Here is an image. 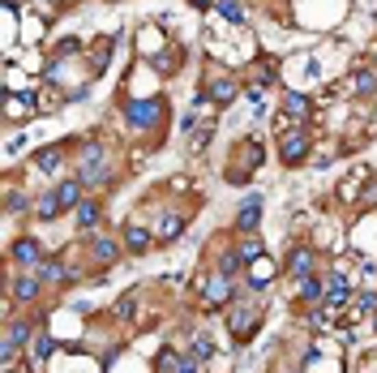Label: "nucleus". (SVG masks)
<instances>
[{"instance_id": "13", "label": "nucleus", "mask_w": 377, "mask_h": 373, "mask_svg": "<svg viewBox=\"0 0 377 373\" xmlns=\"http://www.w3.org/2000/svg\"><path fill=\"white\" fill-rule=\"evenodd\" d=\"M125 249L129 253H146V249H151V232L138 228V223H129V228H125Z\"/></svg>"}, {"instance_id": "4", "label": "nucleus", "mask_w": 377, "mask_h": 373, "mask_svg": "<svg viewBox=\"0 0 377 373\" xmlns=\"http://www.w3.org/2000/svg\"><path fill=\"white\" fill-rule=\"evenodd\" d=\"M278 155H283V164L296 168L300 159L309 155V138H304V129H291V133H283V146H278Z\"/></svg>"}, {"instance_id": "20", "label": "nucleus", "mask_w": 377, "mask_h": 373, "mask_svg": "<svg viewBox=\"0 0 377 373\" xmlns=\"http://www.w3.org/2000/svg\"><path fill=\"white\" fill-rule=\"evenodd\" d=\"M39 279H43V283H60V279H69V274H64V262H56V257H52V262H43V266H39Z\"/></svg>"}, {"instance_id": "5", "label": "nucleus", "mask_w": 377, "mask_h": 373, "mask_svg": "<svg viewBox=\"0 0 377 373\" xmlns=\"http://www.w3.org/2000/svg\"><path fill=\"white\" fill-rule=\"evenodd\" d=\"M30 344V322H13L9 326V339H5V352H0V361H5V369L13 365V356H18V348Z\"/></svg>"}, {"instance_id": "6", "label": "nucleus", "mask_w": 377, "mask_h": 373, "mask_svg": "<svg viewBox=\"0 0 377 373\" xmlns=\"http://www.w3.org/2000/svg\"><path fill=\"white\" fill-rule=\"evenodd\" d=\"M107 181V168H103V151H86V164H81V185H99Z\"/></svg>"}, {"instance_id": "2", "label": "nucleus", "mask_w": 377, "mask_h": 373, "mask_svg": "<svg viewBox=\"0 0 377 373\" xmlns=\"http://www.w3.org/2000/svg\"><path fill=\"white\" fill-rule=\"evenodd\" d=\"M125 120L133 125V129H155L159 120H163V99H129L125 103Z\"/></svg>"}, {"instance_id": "25", "label": "nucleus", "mask_w": 377, "mask_h": 373, "mask_svg": "<svg viewBox=\"0 0 377 373\" xmlns=\"http://www.w3.org/2000/svg\"><path fill=\"white\" fill-rule=\"evenodd\" d=\"M210 352H215L210 335H198V339H193V361H210Z\"/></svg>"}, {"instance_id": "18", "label": "nucleus", "mask_w": 377, "mask_h": 373, "mask_svg": "<svg viewBox=\"0 0 377 373\" xmlns=\"http://www.w3.org/2000/svg\"><path fill=\"white\" fill-rule=\"evenodd\" d=\"M99 219H103L99 202H81V206H77V228H94Z\"/></svg>"}, {"instance_id": "8", "label": "nucleus", "mask_w": 377, "mask_h": 373, "mask_svg": "<svg viewBox=\"0 0 377 373\" xmlns=\"http://www.w3.org/2000/svg\"><path fill=\"white\" fill-rule=\"evenodd\" d=\"M348 300H352V287H348V279H343V274H335L330 287H326V309H335V313H339Z\"/></svg>"}, {"instance_id": "21", "label": "nucleus", "mask_w": 377, "mask_h": 373, "mask_svg": "<svg viewBox=\"0 0 377 373\" xmlns=\"http://www.w3.org/2000/svg\"><path fill=\"white\" fill-rule=\"evenodd\" d=\"M116 253H120V249H116V245H112V240H107V236H99V240H94V257H99V262H103V266H112V262H116Z\"/></svg>"}, {"instance_id": "12", "label": "nucleus", "mask_w": 377, "mask_h": 373, "mask_svg": "<svg viewBox=\"0 0 377 373\" xmlns=\"http://www.w3.org/2000/svg\"><path fill=\"white\" fill-rule=\"evenodd\" d=\"M39 274H18V283H13V296H18V305H26V300H35L39 296Z\"/></svg>"}, {"instance_id": "9", "label": "nucleus", "mask_w": 377, "mask_h": 373, "mask_svg": "<svg viewBox=\"0 0 377 373\" xmlns=\"http://www.w3.org/2000/svg\"><path fill=\"white\" fill-rule=\"evenodd\" d=\"M39 257H43V249H39V240H18V245H13V262H18V266H30V270H35L39 266Z\"/></svg>"}, {"instance_id": "22", "label": "nucleus", "mask_w": 377, "mask_h": 373, "mask_svg": "<svg viewBox=\"0 0 377 373\" xmlns=\"http://www.w3.org/2000/svg\"><path fill=\"white\" fill-rule=\"evenodd\" d=\"M52 352H56L52 335H39V339H35V369H43V361H47V356H52Z\"/></svg>"}, {"instance_id": "16", "label": "nucleus", "mask_w": 377, "mask_h": 373, "mask_svg": "<svg viewBox=\"0 0 377 373\" xmlns=\"http://www.w3.org/2000/svg\"><path fill=\"white\" fill-rule=\"evenodd\" d=\"M206 94H210L215 103H232V99H236V82L219 77V82H210V86H206Z\"/></svg>"}, {"instance_id": "19", "label": "nucleus", "mask_w": 377, "mask_h": 373, "mask_svg": "<svg viewBox=\"0 0 377 373\" xmlns=\"http://www.w3.org/2000/svg\"><path fill=\"white\" fill-rule=\"evenodd\" d=\"M300 300H326V287L317 274H309V279H300Z\"/></svg>"}, {"instance_id": "3", "label": "nucleus", "mask_w": 377, "mask_h": 373, "mask_svg": "<svg viewBox=\"0 0 377 373\" xmlns=\"http://www.w3.org/2000/svg\"><path fill=\"white\" fill-rule=\"evenodd\" d=\"M257 318H261V305H236L232 309V335L240 339V344L257 331Z\"/></svg>"}, {"instance_id": "1", "label": "nucleus", "mask_w": 377, "mask_h": 373, "mask_svg": "<svg viewBox=\"0 0 377 373\" xmlns=\"http://www.w3.org/2000/svg\"><path fill=\"white\" fill-rule=\"evenodd\" d=\"M77 206H81V181H64V185H56L52 193H43L35 215H39V219H56L60 210H77Z\"/></svg>"}, {"instance_id": "15", "label": "nucleus", "mask_w": 377, "mask_h": 373, "mask_svg": "<svg viewBox=\"0 0 377 373\" xmlns=\"http://www.w3.org/2000/svg\"><path fill=\"white\" fill-rule=\"evenodd\" d=\"M274 279V262H270V257H257V262H253V274H249V287L257 292V287H266Z\"/></svg>"}, {"instance_id": "7", "label": "nucleus", "mask_w": 377, "mask_h": 373, "mask_svg": "<svg viewBox=\"0 0 377 373\" xmlns=\"http://www.w3.org/2000/svg\"><path fill=\"white\" fill-rule=\"evenodd\" d=\"M257 219H261V198H257V193H249V198H244V206L236 210V228H240V232H253Z\"/></svg>"}, {"instance_id": "11", "label": "nucleus", "mask_w": 377, "mask_h": 373, "mask_svg": "<svg viewBox=\"0 0 377 373\" xmlns=\"http://www.w3.org/2000/svg\"><path fill=\"white\" fill-rule=\"evenodd\" d=\"M287 274H296V279H309V274H313V253L309 249H291V257H287Z\"/></svg>"}, {"instance_id": "24", "label": "nucleus", "mask_w": 377, "mask_h": 373, "mask_svg": "<svg viewBox=\"0 0 377 373\" xmlns=\"http://www.w3.org/2000/svg\"><path fill=\"white\" fill-rule=\"evenodd\" d=\"M219 13L227 22H244V5H240V0H219Z\"/></svg>"}, {"instance_id": "29", "label": "nucleus", "mask_w": 377, "mask_h": 373, "mask_svg": "<svg viewBox=\"0 0 377 373\" xmlns=\"http://www.w3.org/2000/svg\"><path fill=\"white\" fill-rule=\"evenodd\" d=\"M193 5H202V9H206V5H219V0H193Z\"/></svg>"}, {"instance_id": "23", "label": "nucleus", "mask_w": 377, "mask_h": 373, "mask_svg": "<svg viewBox=\"0 0 377 373\" xmlns=\"http://www.w3.org/2000/svg\"><path fill=\"white\" fill-rule=\"evenodd\" d=\"M377 90V73L373 69H360L356 73V94H373Z\"/></svg>"}, {"instance_id": "27", "label": "nucleus", "mask_w": 377, "mask_h": 373, "mask_svg": "<svg viewBox=\"0 0 377 373\" xmlns=\"http://www.w3.org/2000/svg\"><path fill=\"white\" fill-rule=\"evenodd\" d=\"M287 112H291V116H300V112H309V99H304V94H287Z\"/></svg>"}, {"instance_id": "10", "label": "nucleus", "mask_w": 377, "mask_h": 373, "mask_svg": "<svg viewBox=\"0 0 377 373\" xmlns=\"http://www.w3.org/2000/svg\"><path fill=\"white\" fill-rule=\"evenodd\" d=\"M227 279H232V274H215V279H206V300L210 305H215V309H219V305H227V296H232V287H227Z\"/></svg>"}, {"instance_id": "28", "label": "nucleus", "mask_w": 377, "mask_h": 373, "mask_svg": "<svg viewBox=\"0 0 377 373\" xmlns=\"http://www.w3.org/2000/svg\"><path fill=\"white\" fill-rule=\"evenodd\" d=\"M176 373H198V361H193V356H189V361H180V369Z\"/></svg>"}, {"instance_id": "17", "label": "nucleus", "mask_w": 377, "mask_h": 373, "mask_svg": "<svg viewBox=\"0 0 377 373\" xmlns=\"http://www.w3.org/2000/svg\"><path fill=\"white\" fill-rule=\"evenodd\" d=\"M180 232H185V219H180V215H163V219H159V232H155V236H159V240H176Z\"/></svg>"}, {"instance_id": "26", "label": "nucleus", "mask_w": 377, "mask_h": 373, "mask_svg": "<svg viewBox=\"0 0 377 373\" xmlns=\"http://www.w3.org/2000/svg\"><path fill=\"white\" fill-rule=\"evenodd\" d=\"M240 257H244V262H257V257H261V240H244V245H240Z\"/></svg>"}, {"instance_id": "14", "label": "nucleus", "mask_w": 377, "mask_h": 373, "mask_svg": "<svg viewBox=\"0 0 377 373\" xmlns=\"http://www.w3.org/2000/svg\"><path fill=\"white\" fill-rule=\"evenodd\" d=\"M60 164H64V146H47V151H39V155H35V168H39V172H47V176H52Z\"/></svg>"}]
</instances>
